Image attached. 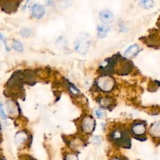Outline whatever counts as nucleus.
<instances>
[{
	"instance_id": "16",
	"label": "nucleus",
	"mask_w": 160,
	"mask_h": 160,
	"mask_svg": "<svg viewBox=\"0 0 160 160\" xmlns=\"http://www.w3.org/2000/svg\"><path fill=\"white\" fill-rule=\"evenodd\" d=\"M65 160H78V157L75 153H68L65 156Z\"/></svg>"
},
{
	"instance_id": "22",
	"label": "nucleus",
	"mask_w": 160,
	"mask_h": 160,
	"mask_svg": "<svg viewBox=\"0 0 160 160\" xmlns=\"http://www.w3.org/2000/svg\"><path fill=\"white\" fill-rule=\"evenodd\" d=\"M0 160H6V159H1Z\"/></svg>"
},
{
	"instance_id": "13",
	"label": "nucleus",
	"mask_w": 160,
	"mask_h": 160,
	"mask_svg": "<svg viewBox=\"0 0 160 160\" xmlns=\"http://www.w3.org/2000/svg\"><path fill=\"white\" fill-rule=\"evenodd\" d=\"M139 3L143 8L145 9H149L153 6L154 2L151 1V0H145V1L144 0V1H140Z\"/></svg>"
},
{
	"instance_id": "10",
	"label": "nucleus",
	"mask_w": 160,
	"mask_h": 160,
	"mask_svg": "<svg viewBox=\"0 0 160 160\" xmlns=\"http://www.w3.org/2000/svg\"><path fill=\"white\" fill-rule=\"evenodd\" d=\"M98 35L99 38H104L108 32L109 31V28L108 27L105 25H99L98 27Z\"/></svg>"
},
{
	"instance_id": "9",
	"label": "nucleus",
	"mask_w": 160,
	"mask_h": 160,
	"mask_svg": "<svg viewBox=\"0 0 160 160\" xmlns=\"http://www.w3.org/2000/svg\"><path fill=\"white\" fill-rule=\"evenodd\" d=\"M7 108L8 113L12 115H16L18 113V108L12 101H8L7 103Z\"/></svg>"
},
{
	"instance_id": "6",
	"label": "nucleus",
	"mask_w": 160,
	"mask_h": 160,
	"mask_svg": "<svg viewBox=\"0 0 160 160\" xmlns=\"http://www.w3.org/2000/svg\"><path fill=\"white\" fill-rule=\"evenodd\" d=\"M132 131L133 133L136 135H138V136L142 135L146 131V127L143 124H141V123L136 124L133 126Z\"/></svg>"
},
{
	"instance_id": "1",
	"label": "nucleus",
	"mask_w": 160,
	"mask_h": 160,
	"mask_svg": "<svg viewBox=\"0 0 160 160\" xmlns=\"http://www.w3.org/2000/svg\"><path fill=\"white\" fill-rule=\"evenodd\" d=\"M91 39L90 35L86 33H81L78 35L75 41V50L81 55H85L90 46Z\"/></svg>"
},
{
	"instance_id": "20",
	"label": "nucleus",
	"mask_w": 160,
	"mask_h": 160,
	"mask_svg": "<svg viewBox=\"0 0 160 160\" xmlns=\"http://www.w3.org/2000/svg\"><path fill=\"white\" fill-rule=\"evenodd\" d=\"M100 141H101V140H100V138H99V136H95V137H94V138H93V142H94L95 143H100Z\"/></svg>"
},
{
	"instance_id": "7",
	"label": "nucleus",
	"mask_w": 160,
	"mask_h": 160,
	"mask_svg": "<svg viewBox=\"0 0 160 160\" xmlns=\"http://www.w3.org/2000/svg\"><path fill=\"white\" fill-rule=\"evenodd\" d=\"M149 133L154 137H160V122L153 124L150 128Z\"/></svg>"
},
{
	"instance_id": "18",
	"label": "nucleus",
	"mask_w": 160,
	"mask_h": 160,
	"mask_svg": "<svg viewBox=\"0 0 160 160\" xmlns=\"http://www.w3.org/2000/svg\"><path fill=\"white\" fill-rule=\"evenodd\" d=\"M0 40H2V41L3 42V43L5 44V47H6V49H7V51H10V48H9V47L8 46V45H7V40H6V39L3 37V36L0 33Z\"/></svg>"
},
{
	"instance_id": "19",
	"label": "nucleus",
	"mask_w": 160,
	"mask_h": 160,
	"mask_svg": "<svg viewBox=\"0 0 160 160\" xmlns=\"http://www.w3.org/2000/svg\"><path fill=\"white\" fill-rule=\"evenodd\" d=\"M95 113H96V114L97 115V116L99 117V118H102L104 116V113L100 109L96 110Z\"/></svg>"
},
{
	"instance_id": "14",
	"label": "nucleus",
	"mask_w": 160,
	"mask_h": 160,
	"mask_svg": "<svg viewBox=\"0 0 160 160\" xmlns=\"http://www.w3.org/2000/svg\"><path fill=\"white\" fill-rule=\"evenodd\" d=\"M21 35L24 38H29L32 35V30L28 28H23L20 31Z\"/></svg>"
},
{
	"instance_id": "11",
	"label": "nucleus",
	"mask_w": 160,
	"mask_h": 160,
	"mask_svg": "<svg viewBox=\"0 0 160 160\" xmlns=\"http://www.w3.org/2000/svg\"><path fill=\"white\" fill-rule=\"evenodd\" d=\"M27 134L23 132V131H21V132H19L17 135H16V137H15V142L16 143L18 144V145H20V144H22L23 143H24L27 139Z\"/></svg>"
},
{
	"instance_id": "15",
	"label": "nucleus",
	"mask_w": 160,
	"mask_h": 160,
	"mask_svg": "<svg viewBox=\"0 0 160 160\" xmlns=\"http://www.w3.org/2000/svg\"><path fill=\"white\" fill-rule=\"evenodd\" d=\"M13 47L17 51L22 52L23 51V45L19 41H15L13 43Z\"/></svg>"
},
{
	"instance_id": "17",
	"label": "nucleus",
	"mask_w": 160,
	"mask_h": 160,
	"mask_svg": "<svg viewBox=\"0 0 160 160\" xmlns=\"http://www.w3.org/2000/svg\"><path fill=\"white\" fill-rule=\"evenodd\" d=\"M0 116H1L2 118L3 119H7V116L6 115V114L4 111V109H3V106L2 104H0Z\"/></svg>"
},
{
	"instance_id": "8",
	"label": "nucleus",
	"mask_w": 160,
	"mask_h": 160,
	"mask_svg": "<svg viewBox=\"0 0 160 160\" xmlns=\"http://www.w3.org/2000/svg\"><path fill=\"white\" fill-rule=\"evenodd\" d=\"M139 51V47L137 45L130 46L124 53V56L126 58H132L135 56Z\"/></svg>"
},
{
	"instance_id": "3",
	"label": "nucleus",
	"mask_w": 160,
	"mask_h": 160,
	"mask_svg": "<svg viewBox=\"0 0 160 160\" xmlns=\"http://www.w3.org/2000/svg\"><path fill=\"white\" fill-rule=\"evenodd\" d=\"M81 126L82 129L85 133H91L94 130L95 126V121L92 117L87 116L83 118Z\"/></svg>"
},
{
	"instance_id": "2",
	"label": "nucleus",
	"mask_w": 160,
	"mask_h": 160,
	"mask_svg": "<svg viewBox=\"0 0 160 160\" xmlns=\"http://www.w3.org/2000/svg\"><path fill=\"white\" fill-rule=\"evenodd\" d=\"M98 85L103 91H108L113 88L114 81L113 79L109 76H102L98 80Z\"/></svg>"
},
{
	"instance_id": "5",
	"label": "nucleus",
	"mask_w": 160,
	"mask_h": 160,
	"mask_svg": "<svg viewBox=\"0 0 160 160\" xmlns=\"http://www.w3.org/2000/svg\"><path fill=\"white\" fill-rule=\"evenodd\" d=\"M99 19L103 23L108 24L113 21L114 16L111 12L108 10H103L99 13Z\"/></svg>"
},
{
	"instance_id": "21",
	"label": "nucleus",
	"mask_w": 160,
	"mask_h": 160,
	"mask_svg": "<svg viewBox=\"0 0 160 160\" xmlns=\"http://www.w3.org/2000/svg\"><path fill=\"white\" fill-rule=\"evenodd\" d=\"M113 160H121V159L119 158H115L113 159Z\"/></svg>"
},
{
	"instance_id": "12",
	"label": "nucleus",
	"mask_w": 160,
	"mask_h": 160,
	"mask_svg": "<svg viewBox=\"0 0 160 160\" xmlns=\"http://www.w3.org/2000/svg\"><path fill=\"white\" fill-rule=\"evenodd\" d=\"M17 2H3V8L4 10L9 11H12L13 10L16 8V5Z\"/></svg>"
},
{
	"instance_id": "4",
	"label": "nucleus",
	"mask_w": 160,
	"mask_h": 160,
	"mask_svg": "<svg viewBox=\"0 0 160 160\" xmlns=\"http://www.w3.org/2000/svg\"><path fill=\"white\" fill-rule=\"evenodd\" d=\"M32 12L33 16L36 19L41 18L45 13V8L40 4L34 5L32 8Z\"/></svg>"
}]
</instances>
